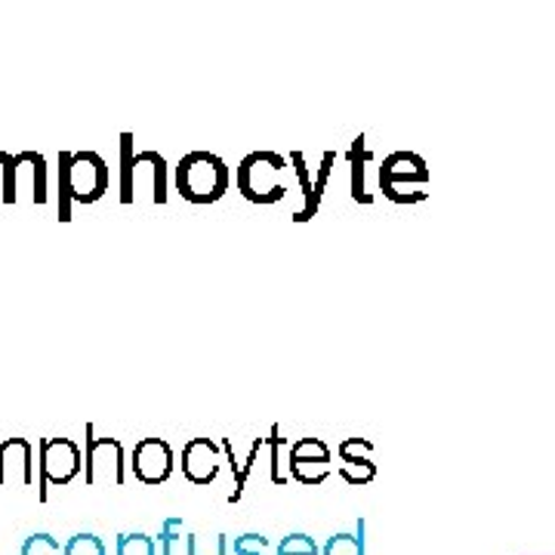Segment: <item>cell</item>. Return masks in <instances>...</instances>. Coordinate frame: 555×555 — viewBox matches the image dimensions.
I'll return each instance as SVG.
<instances>
[{
    "instance_id": "obj_1",
    "label": "cell",
    "mask_w": 555,
    "mask_h": 555,
    "mask_svg": "<svg viewBox=\"0 0 555 555\" xmlns=\"http://www.w3.org/2000/svg\"><path fill=\"white\" fill-rule=\"evenodd\" d=\"M229 179L225 160L210 152H192L177 167L179 195L192 204H214L222 198L229 192Z\"/></svg>"
},
{
    "instance_id": "obj_2",
    "label": "cell",
    "mask_w": 555,
    "mask_h": 555,
    "mask_svg": "<svg viewBox=\"0 0 555 555\" xmlns=\"http://www.w3.org/2000/svg\"><path fill=\"white\" fill-rule=\"evenodd\" d=\"M287 160L275 155V152H254L238 164V192L254 204H275L284 198V182H278V177L284 173Z\"/></svg>"
},
{
    "instance_id": "obj_3",
    "label": "cell",
    "mask_w": 555,
    "mask_h": 555,
    "mask_svg": "<svg viewBox=\"0 0 555 555\" xmlns=\"http://www.w3.org/2000/svg\"><path fill=\"white\" fill-rule=\"evenodd\" d=\"M62 185L65 195L78 204L102 198V192L108 189V167L96 152H75L62 158Z\"/></svg>"
},
{
    "instance_id": "obj_4",
    "label": "cell",
    "mask_w": 555,
    "mask_h": 555,
    "mask_svg": "<svg viewBox=\"0 0 555 555\" xmlns=\"http://www.w3.org/2000/svg\"><path fill=\"white\" fill-rule=\"evenodd\" d=\"M80 473V448L72 438L40 441V476L43 485H68Z\"/></svg>"
},
{
    "instance_id": "obj_5",
    "label": "cell",
    "mask_w": 555,
    "mask_h": 555,
    "mask_svg": "<svg viewBox=\"0 0 555 555\" xmlns=\"http://www.w3.org/2000/svg\"><path fill=\"white\" fill-rule=\"evenodd\" d=\"M133 476L142 485H164L173 476V448L164 438H142L133 448Z\"/></svg>"
},
{
    "instance_id": "obj_6",
    "label": "cell",
    "mask_w": 555,
    "mask_h": 555,
    "mask_svg": "<svg viewBox=\"0 0 555 555\" xmlns=\"http://www.w3.org/2000/svg\"><path fill=\"white\" fill-rule=\"evenodd\" d=\"M219 463H222V454H219L217 441H210V438L185 441V448H182V476L189 478L192 485L217 481Z\"/></svg>"
},
{
    "instance_id": "obj_7",
    "label": "cell",
    "mask_w": 555,
    "mask_h": 555,
    "mask_svg": "<svg viewBox=\"0 0 555 555\" xmlns=\"http://www.w3.org/2000/svg\"><path fill=\"white\" fill-rule=\"evenodd\" d=\"M115 481L124 485V448L115 438H93L87 444V481Z\"/></svg>"
},
{
    "instance_id": "obj_8",
    "label": "cell",
    "mask_w": 555,
    "mask_h": 555,
    "mask_svg": "<svg viewBox=\"0 0 555 555\" xmlns=\"http://www.w3.org/2000/svg\"><path fill=\"white\" fill-rule=\"evenodd\" d=\"M331 460H334V454L321 438H299L291 448V473L299 485H321V478L312 473V466H318L321 473H331Z\"/></svg>"
},
{
    "instance_id": "obj_9",
    "label": "cell",
    "mask_w": 555,
    "mask_h": 555,
    "mask_svg": "<svg viewBox=\"0 0 555 555\" xmlns=\"http://www.w3.org/2000/svg\"><path fill=\"white\" fill-rule=\"evenodd\" d=\"M31 485V444L25 438H10L0 444V485Z\"/></svg>"
},
{
    "instance_id": "obj_10",
    "label": "cell",
    "mask_w": 555,
    "mask_h": 555,
    "mask_svg": "<svg viewBox=\"0 0 555 555\" xmlns=\"http://www.w3.org/2000/svg\"><path fill=\"white\" fill-rule=\"evenodd\" d=\"M160 555H189V534H185V521L182 518H164L158 537Z\"/></svg>"
},
{
    "instance_id": "obj_11",
    "label": "cell",
    "mask_w": 555,
    "mask_h": 555,
    "mask_svg": "<svg viewBox=\"0 0 555 555\" xmlns=\"http://www.w3.org/2000/svg\"><path fill=\"white\" fill-rule=\"evenodd\" d=\"M321 555H364V521L358 518V534H334L321 546Z\"/></svg>"
},
{
    "instance_id": "obj_12",
    "label": "cell",
    "mask_w": 555,
    "mask_h": 555,
    "mask_svg": "<svg viewBox=\"0 0 555 555\" xmlns=\"http://www.w3.org/2000/svg\"><path fill=\"white\" fill-rule=\"evenodd\" d=\"M364 441H367V438H349V441H343V444H339V460H343L339 473H352L356 466H361L367 476H377V463H374L367 454L358 456V448H361Z\"/></svg>"
},
{
    "instance_id": "obj_13",
    "label": "cell",
    "mask_w": 555,
    "mask_h": 555,
    "mask_svg": "<svg viewBox=\"0 0 555 555\" xmlns=\"http://www.w3.org/2000/svg\"><path fill=\"white\" fill-rule=\"evenodd\" d=\"M118 555H158V540L149 534H120Z\"/></svg>"
},
{
    "instance_id": "obj_14",
    "label": "cell",
    "mask_w": 555,
    "mask_h": 555,
    "mask_svg": "<svg viewBox=\"0 0 555 555\" xmlns=\"http://www.w3.org/2000/svg\"><path fill=\"white\" fill-rule=\"evenodd\" d=\"M189 555H229V534H189Z\"/></svg>"
},
{
    "instance_id": "obj_15",
    "label": "cell",
    "mask_w": 555,
    "mask_h": 555,
    "mask_svg": "<svg viewBox=\"0 0 555 555\" xmlns=\"http://www.w3.org/2000/svg\"><path fill=\"white\" fill-rule=\"evenodd\" d=\"M278 555H321V546L315 543V537L297 531L278 543Z\"/></svg>"
},
{
    "instance_id": "obj_16",
    "label": "cell",
    "mask_w": 555,
    "mask_h": 555,
    "mask_svg": "<svg viewBox=\"0 0 555 555\" xmlns=\"http://www.w3.org/2000/svg\"><path fill=\"white\" fill-rule=\"evenodd\" d=\"M62 555H108V553H105V543H102L96 534H75L68 543H65Z\"/></svg>"
},
{
    "instance_id": "obj_17",
    "label": "cell",
    "mask_w": 555,
    "mask_h": 555,
    "mask_svg": "<svg viewBox=\"0 0 555 555\" xmlns=\"http://www.w3.org/2000/svg\"><path fill=\"white\" fill-rule=\"evenodd\" d=\"M62 546L60 540L56 537H50V534H31L25 543H22V553L20 555H62Z\"/></svg>"
},
{
    "instance_id": "obj_18",
    "label": "cell",
    "mask_w": 555,
    "mask_h": 555,
    "mask_svg": "<svg viewBox=\"0 0 555 555\" xmlns=\"http://www.w3.org/2000/svg\"><path fill=\"white\" fill-rule=\"evenodd\" d=\"M266 546H269V537L262 534H241L229 543V550L235 555H266Z\"/></svg>"
},
{
    "instance_id": "obj_19",
    "label": "cell",
    "mask_w": 555,
    "mask_h": 555,
    "mask_svg": "<svg viewBox=\"0 0 555 555\" xmlns=\"http://www.w3.org/2000/svg\"><path fill=\"white\" fill-rule=\"evenodd\" d=\"M0 444H3V441H0Z\"/></svg>"
}]
</instances>
